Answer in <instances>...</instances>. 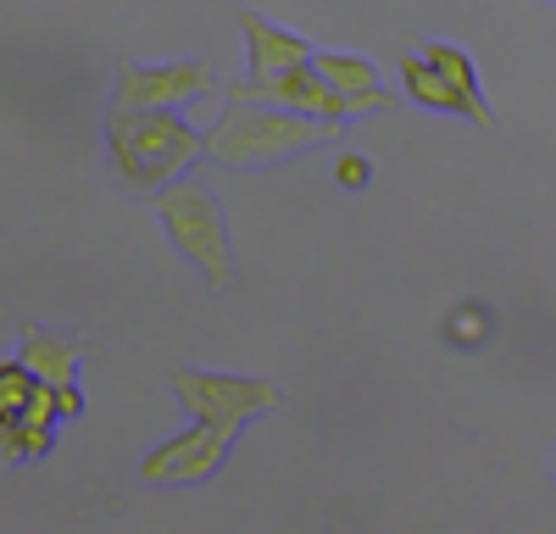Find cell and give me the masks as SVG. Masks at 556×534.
<instances>
[{
	"label": "cell",
	"instance_id": "6da1fadb",
	"mask_svg": "<svg viewBox=\"0 0 556 534\" xmlns=\"http://www.w3.org/2000/svg\"><path fill=\"white\" fill-rule=\"evenodd\" d=\"M106 151L128 190H173L178 173L206 156V134L184 123V112H112Z\"/></svg>",
	"mask_w": 556,
	"mask_h": 534
},
{
	"label": "cell",
	"instance_id": "7a4b0ae2",
	"mask_svg": "<svg viewBox=\"0 0 556 534\" xmlns=\"http://www.w3.org/2000/svg\"><path fill=\"white\" fill-rule=\"evenodd\" d=\"M334 134H340V123H317V117H301V112L235 101L206 128V156H217L228 167H273V162H290V156L329 145Z\"/></svg>",
	"mask_w": 556,
	"mask_h": 534
},
{
	"label": "cell",
	"instance_id": "3957f363",
	"mask_svg": "<svg viewBox=\"0 0 556 534\" xmlns=\"http://www.w3.org/2000/svg\"><path fill=\"white\" fill-rule=\"evenodd\" d=\"M156 212L167 223V240L178 245V256L201 267L206 290H235L240 279V262H235V234H228V217H223V201L195 185V178H178L167 195H156Z\"/></svg>",
	"mask_w": 556,
	"mask_h": 534
},
{
	"label": "cell",
	"instance_id": "277c9868",
	"mask_svg": "<svg viewBox=\"0 0 556 534\" xmlns=\"http://www.w3.org/2000/svg\"><path fill=\"white\" fill-rule=\"evenodd\" d=\"M173 395L190 412V423H212L223 434H235L267 412L285 407V390L273 379H251V373H201V368H178L173 373Z\"/></svg>",
	"mask_w": 556,
	"mask_h": 534
},
{
	"label": "cell",
	"instance_id": "5b68a950",
	"mask_svg": "<svg viewBox=\"0 0 556 534\" xmlns=\"http://www.w3.org/2000/svg\"><path fill=\"white\" fill-rule=\"evenodd\" d=\"M212 84H217V73L206 62H162V67L123 62L112 112H178Z\"/></svg>",
	"mask_w": 556,
	"mask_h": 534
},
{
	"label": "cell",
	"instance_id": "8992f818",
	"mask_svg": "<svg viewBox=\"0 0 556 534\" xmlns=\"http://www.w3.org/2000/svg\"><path fill=\"white\" fill-rule=\"evenodd\" d=\"M17 363L45 384L56 390L62 400V418H84V390H78V363H84V340L78 334H62V329H45V323H23V340H17Z\"/></svg>",
	"mask_w": 556,
	"mask_h": 534
},
{
	"label": "cell",
	"instance_id": "52a82bcc",
	"mask_svg": "<svg viewBox=\"0 0 556 534\" xmlns=\"http://www.w3.org/2000/svg\"><path fill=\"white\" fill-rule=\"evenodd\" d=\"M235 101L301 112V117H317V123H345L351 117V106L340 101V89L323 78L317 67H295V73H278V78H240L235 84Z\"/></svg>",
	"mask_w": 556,
	"mask_h": 534
},
{
	"label": "cell",
	"instance_id": "ba28073f",
	"mask_svg": "<svg viewBox=\"0 0 556 534\" xmlns=\"http://www.w3.org/2000/svg\"><path fill=\"white\" fill-rule=\"evenodd\" d=\"M240 28L251 39V78H278V73H295V67H312L317 62V51H312L301 34L267 23L262 12H240Z\"/></svg>",
	"mask_w": 556,
	"mask_h": 534
},
{
	"label": "cell",
	"instance_id": "9c48e42d",
	"mask_svg": "<svg viewBox=\"0 0 556 534\" xmlns=\"http://www.w3.org/2000/svg\"><path fill=\"white\" fill-rule=\"evenodd\" d=\"M312 67L340 89V101L351 106V117H367V112H384L390 106V89H384V78H379L374 62H362V56H317Z\"/></svg>",
	"mask_w": 556,
	"mask_h": 534
},
{
	"label": "cell",
	"instance_id": "30bf717a",
	"mask_svg": "<svg viewBox=\"0 0 556 534\" xmlns=\"http://www.w3.org/2000/svg\"><path fill=\"white\" fill-rule=\"evenodd\" d=\"M401 84L417 106H434V112H451V117H468L473 123V106L451 89V78L429 62V56H401Z\"/></svg>",
	"mask_w": 556,
	"mask_h": 534
},
{
	"label": "cell",
	"instance_id": "8fae6325",
	"mask_svg": "<svg viewBox=\"0 0 556 534\" xmlns=\"http://www.w3.org/2000/svg\"><path fill=\"white\" fill-rule=\"evenodd\" d=\"M445 78H451V89H456V96L462 101H468L473 106V123L479 128H495V112H490V101H484V89H479V67L468 62V51H456V44H445V39H434L429 44V51H424Z\"/></svg>",
	"mask_w": 556,
	"mask_h": 534
},
{
	"label": "cell",
	"instance_id": "7c38bea8",
	"mask_svg": "<svg viewBox=\"0 0 556 534\" xmlns=\"http://www.w3.org/2000/svg\"><path fill=\"white\" fill-rule=\"evenodd\" d=\"M440 334H445V345H451V351H479V345H490V340H495V312H490L484 301H462V306H451V312H445Z\"/></svg>",
	"mask_w": 556,
	"mask_h": 534
},
{
	"label": "cell",
	"instance_id": "4fadbf2b",
	"mask_svg": "<svg viewBox=\"0 0 556 534\" xmlns=\"http://www.w3.org/2000/svg\"><path fill=\"white\" fill-rule=\"evenodd\" d=\"M0 440H7V457L12 462H45V457H51V445H56V434L28 429L17 418H0Z\"/></svg>",
	"mask_w": 556,
	"mask_h": 534
},
{
	"label": "cell",
	"instance_id": "5bb4252c",
	"mask_svg": "<svg viewBox=\"0 0 556 534\" xmlns=\"http://www.w3.org/2000/svg\"><path fill=\"white\" fill-rule=\"evenodd\" d=\"M39 395V379L23 368V363H7L0 368V418H23Z\"/></svg>",
	"mask_w": 556,
	"mask_h": 534
},
{
	"label": "cell",
	"instance_id": "9a60e30c",
	"mask_svg": "<svg viewBox=\"0 0 556 534\" xmlns=\"http://www.w3.org/2000/svg\"><path fill=\"white\" fill-rule=\"evenodd\" d=\"M367 178H374V162H367L362 151L334 156V185H340V190H367Z\"/></svg>",
	"mask_w": 556,
	"mask_h": 534
}]
</instances>
